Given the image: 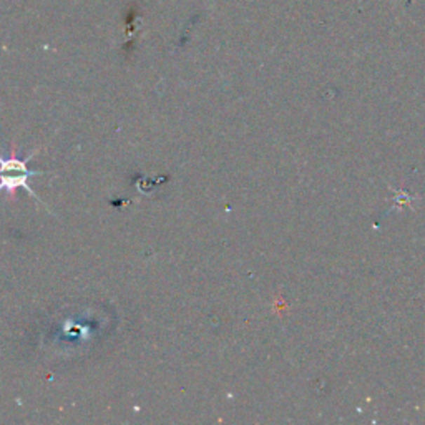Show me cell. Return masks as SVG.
<instances>
[{"label":"cell","mask_w":425,"mask_h":425,"mask_svg":"<svg viewBox=\"0 0 425 425\" xmlns=\"http://www.w3.org/2000/svg\"><path fill=\"white\" fill-rule=\"evenodd\" d=\"M39 150H34L27 158H19V155H17V147L15 143H13L11 155H0V193L6 191L7 196L11 198V201L15 200L17 191H19L20 188H24L30 196L35 198V201L43 205L39 194L34 191V188L29 187L30 176L43 175V171H32L27 168V163L37 155Z\"/></svg>","instance_id":"obj_1"}]
</instances>
